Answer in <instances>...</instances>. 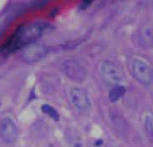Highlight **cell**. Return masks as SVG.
<instances>
[{"instance_id": "4fadbf2b", "label": "cell", "mask_w": 153, "mask_h": 147, "mask_svg": "<svg viewBox=\"0 0 153 147\" xmlns=\"http://www.w3.org/2000/svg\"><path fill=\"white\" fill-rule=\"evenodd\" d=\"M75 147H81L79 145H75Z\"/></svg>"}, {"instance_id": "9c48e42d", "label": "cell", "mask_w": 153, "mask_h": 147, "mask_svg": "<svg viewBox=\"0 0 153 147\" xmlns=\"http://www.w3.org/2000/svg\"><path fill=\"white\" fill-rule=\"evenodd\" d=\"M126 92V89L125 87L120 86V85H116L110 90L109 94H108V98L111 103H116L124 96Z\"/></svg>"}, {"instance_id": "52a82bcc", "label": "cell", "mask_w": 153, "mask_h": 147, "mask_svg": "<svg viewBox=\"0 0 153 147\" xmlns=\"http://www.w3.org/2000/svg\"><path fill=\"white\" fill-rule=\"evenodd\" d=\"M0 136L3 141L11 145L16 141L18 138V130L11 118H4L0 121Z\"/></svg>"}, {"instance_id": "8992f818", "label": "cell", "mask_w": 153, "mask_h": 147, "mask_svg": "<svg viewBox=\"0 0 153 147\" xmlns=\"http://www.w3.org/2000/svg\"><path fill=\"white\" fill-rule=\"evenodd\" d=\"M48 52V48L40 44H31L26 46L22 52V57L27 63L36 62L44 58Z\"/></svg>"}, {"instance_id": "5bb4252c", "label": "cell", "mask_w": 153, "mask_h": 147, "mask_svg": "<svg viewBox=\"0 0 153 147\" xmlns=\"http://www.w3.org/2000/svg\"><path fill=\"white\" fill-rule=\"evenodd\" d=\"M0 105H1V103H0Z\"/></svg>"}, {"instance_id": "7c38bea8", "label": "cell", "mask_w": 153, "mask_h": 147, "mask_svg": "<svg viewBox=\"0 0 153 147\" xmlns=\"http://www.w3.org/2000/svg\"><path fill=\"white\" fill-rule=\"evenodd\" d=\"M101 144H102V140H96L95 143V146H100Z\"/></svg>"}, {"instance_id": "8fae6325", "label": "cell", "mask_w": 153, "mask_h": 147, "mask_svg": "<svg viewBox=\"0 0 153 147\" xmlns=\"http://www.w3.org/2000/svg\"><path fill=\"white\" fill-rule=\"evenodd\" d=\"M41 110L43 113H45L47 116L51 118L54 121H58L59 119V114L58 111L51 105L43 104L41 107Z\"/></svg>"}, {"instance_id": "7a4b0ae2", "label": "cell", "mask_w": 153, "mask_h": 147, "mask_svg": "<svg viewBox=\"0 0 153 147\" xmlns=\"http://www.w3.org/2000/svg\"><path fill=\"white\" fill-rule=\"evenodd\" d=\"M130 69L135 79L143 86H149L153 81V71L149 64L142 59L135 57L130 62Z\"/></svg>"}, {"instance_id": "30bf717a", "label": "cell", "mask_w": 153, "mask_h": 147, "mask_svg": "<svg viewBox=\"0 0 153 147\" xmlns=\"http://www.w3.org/2000/svg\"><path fill=\"white\" fill-rule=\"evenodd\" d=\"M144 129L147 138L153 143V115L146 114L144 118Z\"/></svg>"}, {"instance_id": "ba28073f", "label": "cell", "mask_w": 153, "mask_h": 147, "mask_svg": "<svg viewBox=\"0 0 153 147\" xmlns=\"http://www.w3.org/2000/svg\"><path fill=\"white\" fill-rule=\"evenodd\" d=\"M139 40L141 46L151 48L153 46V28L151 26L143 27L139 34Z\"/></svg>"}, {"instance_id": "6da1fadb", "label": "cell", "mask_w": 153, "mask_h": 147, "mask_svg": "<svg viewBox=\"0 0 153 147\" xmlns=\"http://www.w3.org/2000/svg\"><path fill=\"white\" fill-rule=\"evenodd\" d=\"M45 28L46 25L39 22H33L29 25H22L8 40L4 46V50L13 51L21 47L33 44V42L41 37Z\"/></svg>"}, {"instance_id": "5b68a950", "label": "cell", "mask_w": 153, "mask_h": 147, "mask_svg": "<svg viewBox=\"0 0 153 147\" xmlns=\"http://www.w3.org/2000/svg\"><path fill=\"white\" fill-rule=\"evenodd\" d=\"M70 97L73 105L80 111H86L91 107V98L85 88H72L70 90Z\"/></svg>"}, {"instance_id": "3957f363", "label": "cell", "mask_w": 153, "mask_h": 147, "mask_svg": "<svg viewBox=\"0 0 153 147\" xmlns=\"http://www.w3.org/2000/svg\"><path fill=\"white\" fill-rule=\"evenodd\" d=\"M103 78L109 83L117 84L124 79V72L120 67L112 61H104L100 67Z\"/></svg>"}, {"instance_id": "277c9868", "label": "cell", "mask_w": 153, "mask_h": 147, "mask_svg": "<svg viewBox=\"0 0 153 147\" xmlns=\"http://www.w3.org/2000/svg\"><path fill=\"white\" fill-rule=\"evenodd\" d=\"M62 67L65 76L74 82H79L86 78L87 71L85 68L75 60H66L63 63Z\"/></svg>"}, {"instance_id": "9a60e30c", "label": "cell", "mask_w": 153, "mask_h": 147, "mask_svg": "<svg viewBox=\"0 0 153 147\" xmlns=\"http://www.w3.org/2000/svg\"><path fill=\"white\" fill-rule=\"evenodd\" d=\"M50 147H52V146H50Z\"/></svg>"}]
</instances>
